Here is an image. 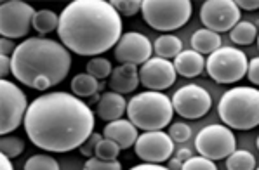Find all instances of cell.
<instances>
[{
  "instance_id": "obj_23",
  "label": "cell",
  "mask_w": 259,
  "mask_h": 170,
  "mask_svg": "<svg viewBox=\"0 0 259 170\" xmlns=\"http://www.w3.org/2000/svg\"><path fill=\"white\" fill-rule=\"evenodd\" d=\"M257 38V26L250 21H240L230 31V40L237 45H249Z\"/></svg>"
},
{
  "instance_id": "obj_26",
  "label": "cell",
  "mask_w": 259,
  "mask_h": 170,
  "mask_svg": "<svg viewBox=\"0 0 259 170\" xmlns=\"http://www.w3.org/2000/svg\"><path fill=\"white\" fill-rule=\"evenodd\" d=\"M85 70H87V73L93 75V77L98 78V80H105L106 77H110L111 75V71H113V68H111V63L105 58L89 59V63L85 65Z\"/></svg>"
},
{
  "instance_id": "obj_10",
  "label": "cell",
  "mask_w": 259,
  "mask_h": 170,
  "mask_svg": "<svg viewBox=\"0 0 259 170\" xmlns=\"http://www.w3.org/2000/svg\"><path fill=\"white\" fill-rule=\"evenodd\" d=\"M35 11L21 0H9L0 6V33L4 38H23L33 25Z\"/></svg>"
},
{
  "instance_id": "obj_19",
  "label": "cell",
  "mask_w": 259,
  "mask_h": 170,
  "mask_svg": "<svg viewBox=\"0 0 259 170\" xmlns=\"http://www.w3.org/2000/svg\"><path fill=\"white\" fill-rule=\"evenodd\" d=\"M207 65V59H204L202 54H198L197 50H183L179 56L174 59V68L181 77L185 78H193L204 71Z\"/></svg>"
},
{
  "instance_id": "obj_39",
  "label": "cell",
  "mask_w": 259,
  "mask_h": 170,
  "mask_svg": "<svg viewBox=\"0 0 259 170\" xmlns=\"http://www.w3.org/2000/svg\"><path fill=\"white\" fill-rule=\"evenodd\" d=\"M129 170H169L167 167H162L160 163H139L131 167Z\"/></svg>"
},
{
  "instance_id": "obj_13",
  "label": "cell",
  "mask_w": 259,
  "mask_h": 170,
  "mask_svg": "<svg viewBox=\"0 0 259 170\" xmlns=\"http://www.w3.org/2000/svg\"><path fill=\"white\" fill-rule=\"evenodd\" d=\"M134 149L145 163H164L172 155L174 141L162 130H150L138 137Z\"/></svg>"
},
{
  "instance_id": "obj_7",
  "label": "cell",
  "mask_w": 259,
  "mask_h": 170,
  "mask_svg": "<svg viewBox=\"0 0 259 170\" xmlns=\"http://www.w3.org/2000/svg\"><path fill=\"white\" fill-rule=\"evenodd\" d=\"M207 73L218 84H235L247 75L249 59L237 47H219L207 58Z\"/></svg>"
},
{
  "instance_id": "obj_15",
  "label": "cell",
  "mask_w": 259,
  "mask_h": 170,
  "mask_svg": "<svg viewBox=\"0 0 259 170\" xmlns=\"http://www.w3.org/2000/svg\"><path fill=\"white\" fill-rule=\"evenodd\" d=\"M176 73L178 71L174 68V63H170L169 59L151 58L139 68V82L148 90L162 92L172 87L176 82Z\"/></svg>"
},
{
  "instance_id": "obj_16",
  "label": "cell",
  "mask_w": 259,
  "mask_h": 170,
  "mask_svg": "<svg viewBox=\"0 0 259 170\" xmlns=\"http://www.w3.org/2000/svg\"><path fill=\"white\" fill-rule=\"evenodd\" d=\"M139 82V70L136 65H120L113 68L110 75V89L117 94H129L134 92Z\"/></svg>"
},
{
  "instance_id": "obj_32",
  "label": "cell",
  "mask_w": 259,
  "mask_h": 170,
  "mask_svg": "<svg viewBox=\"0 0 259 170\" xmlns=\"http://www.w3.org/2000/svg\"><path fill=\"white\" fill-rule=\"evenodd\" d=\"M181 170H218L216 163L205 156H191L188 161L183 163Z\"/></svg>"
},
{
  "instance_id": "obj_44",
  "label": "cell",
  "mask_w": 259,
  "mask_h": 170,
  "mask_svg": "<svg viewBox=\"0 0 259 170\" xmlns=\"http://www.w3.org/2000/svg\"><path fill=\"white\" fill-rule=\"evenodd\" d=\"M257 47H259V37H257Z\"/></svg>"
},
{
  "instance_id": "obj_5",
  "label": "cell",
  "mask_w": 259,
  "mask_h": 170,
  "mask_svg": "<svg viewBox=\"0 0 259 170\" xmlns=\"http://www.w3.org/2000/svg\"><path fill=\"white\" fill-rule=\"evenodd\" d=\"M174 115L172 99L164 92L146 90L139 92L127 102V117L145 132L150 130H162L170 124Z\"/></svg>"
},
{
  "instance_id": "obj_21",
  "label": "cell",
  "mask_w": 259,
  "mask_h": 170,
  "mask_svg": "<svg viewBox=\"0 0 259 170\" xmlns=\"http://www.w3.org/2000/svg\"><path fill=\"white\" fill-rule=\"evenodd\" d=\"M101 87L103 85L98 82V78H94L89 73L75 75L71 80V92L77 97H94Z\"/></svg>"
},
{
  "instance_id": "obj_4",
  "label": "cell",
  "mask_w": 259,
  "mask_h": 170,
  "mask_svg": "<svg viewBox=\"0 0 259 170\" xmlns=\"http://www.w3.org/2000/svg\"><path fill=\"white\" fill-rule=\"evenodd\" d=\"M219 118L230 129L250 130L259 125V89L233 87L223 94L218 106Z\"/></svg>"
},
{
  "instance_id": "obj_41",
  "label": "cell",
  "mask_w": 259,
  "mask_h": 170,
  "mask_svg": "<svg viewBox=\"0 0 259 170\" xmlns=\"http://www.w3.org/2000/svg\"><path fill=\"white\" fill-rule=\"evenodd\" d=\"M0 170H14L13 163H11L9 156L0 155Z\"/></svg>"
},
{
  "instance_id": "obj_18",
  "label": "cell",
  "mask_w": 259,
  "mask_h": 170,
  "mask_svg": "<svg viewBox=\"0 0 259 170\" xmlns=\"http://www.w3.org/2000/svg\"><path fill=\"white\" fill-rule=\"evenodd\" d=\"M123 113H127V101L123 99L122 94H117L113 90L103 94L101 99L98 101V106H96V115L108 124L120 120Z\"/></svg>"
},
{
  "instance_id": "obj_3",
  "label": "cell",
  "mask_w": 259,
  "mask_h": 170,
  "mask_svg": "<svg viewBox=\"0 0 259 170\" xmlns=\"http://www.w3.org/2000/svg\"><path fill=\"white\" fill-rule=\"evenodd\" d=\"M11 73L18 82L35 90L61 84L71 68V54L63 43L44 37L26 38L11 56Z\"/></svg>"
},
{
  "instance_id": "obj_29",
  "label": "cell",
  "mask_w": 259,
  "mask_h": 170,
  "mask_svg": "<svg viewBox=\"0 0 259 170\" xmlns=\"http://www.w3.org/2000/svg\"><path fill=\"white\" fill-rule=\"evenodd\" d=\"M25 170H59V163L49 155H33L26 160Z\"/></svg>"
},
{
  "instance_id": "obj_11",
  "label": "cell",
  "mask_w": 259,
  "mask_h": 170,
  "mask_svg": "<svg viewBox=\"0 0 259 170\" xmlns=\"http://www.w3.org/2000/svg\"><path fill=\"white\" fill-rule=\"evenodd\" d=\"M200 21L207 30L221 35L240 23V9L235 0H207L200 7Z\"/></svg>"
},
{
  "instance_id": "obj_33",
  "label": "cell",
  "mask_w": 259,
  "mask_h": 170,
  "mask_svg": "<svg viewBox=\"0 0 259 170\" xmlns=\"http://www.w3.org/2000/svg\"><path fill=\"white\" fill-rule=\"evenodd\" d=\"M169 136L174 142H186L191 137V127L183 122H176V124L170 125Z\"/></svg>"
},
{
  "instance_id": "obj_35",
  "label": "cell",
  "mask_w": 259,
  "mask_h": 170,
  "mask_svg": "<svg viewBox=\"0 0 259 170\" xmlns=\"http://www.w3.org/2000/svg\"><path fill=\"white\" fill-rule=\"evenodd\" d=\"M247 78L252 85L259 87V58H254L249 61V68H247Z\"/></svg>"
},
{
  "instance_id": "obj_12",
  "label": "cell",
  "mask_w": 259,
  "mask_h": 170,
  "mask_svg": "<svg viewBox=\"0 0 259 170\" xmlns=\"http://www.w3.org/2000/svg\"><path fill=\"white\" fill-rule=\"evenodd\" d=\"M172 106L176 113L181 115L183 118L197 120V118H202L204 115L209 113L210 106H212V99H210V94L204 87L190 84L179 87L174 92Z\"/></svg>"
},
{
  "instance_id": "obj_25",
  "label": "cell",
  "mask_w": 259,
  "mask_h": 170,
  "mask_svg": "<svg viewBox=\"0 0 259 170\" xmlns=\"http://www.w3.org/2000/svg\"><path fill=\"white\" fill-rule=\"evenodd\" d=\"M226 168L228 170H256V158L252 153L245 149H235L226 158Z\"/></svg>"
},
{
  "instance_id": "obj_43",
  "label": "cell",
  "mask_w": 259,
  "mask_h": 170,
  "mask_svg": "<svg viewBox=\"0 0 259 170\" xmlns=\"http://www.w3.org/2000/svg\"><path fill=\"white\" fill-rule=\"evenodd\" d=\"M256 144H257V149H259V137H257V142H256Z\"/></svg>"
},
{
  "instance_id": "obj_40",
  "label": "cell",
  "mask_w": 259,
  "mask_h": 170,
  "mask_svg": "<svg viewBox=\"0 0 259 170\" xmlns=\"http://www.w3.org/2000/svg\"><path fill=\"white\" fill-rule=\"evenodd\" d=\"M191 156H193V155H191V151H190L188 148H181V149H179V151L176 153V158H178L179 161H183V163H185V161H188Z\"/></svg>"
},
{
  "instance_id": "obj_27",
  "label": "cell",
  "mask_w": 259,
  "mask_h": 170,
  "mask_svg": "<svg viewBox=\"0 0 259 170\" xmlns=\"http://www.w3.org/2000/svg\"><path fill=\"white\" fill-rule=\"evenodd\" d=\"M0 151H2V155L9 158H16L25 151V142L16 136H2V139H0Z\"/></svg>"
},
{
  "instance_id": "obj_28",
  "label": "cell",
  "mask_w": 259,
  "mask_h": 170,
  "mask_svg": "<svg viewBox=\"0 0 259 170\" xmlns=\"http://www.w3.org/2000/svg\"><path fill=\"white\" fill-rule=\"evenodd\" d=\"M120 146L117 144L115 141L111 139H103L101 142L98 144V148H96V153L94 156L99 158V160H106V161H111V160H117L118 155H120Z\"/></svg>"
},
{
  "instance_id": "obj_22",
  "label": "cell",
  "mask_w": 259,
  "mask_h": 170,
  "mask_svg": "<svg viewBox=\"0 0 259 170\" xmlns=\"http://www.w3.org/2000/svg\"><path fill=\"white\" fill-rule=\"evenodd\" d=\"M153 50L157 52V58L170 59L178 58L183 52V42L176 35H162L153 43Z\"/></svg>"
},
{
  "instance_id": "obj_38",
  "label": "cell",
  "mask_w": 259,
  "mask_h": 170,
  "mask_svg": "<svg viewBox=\"0 0 259 170\" xmlns=\"http://www.w3.org/2000/svg\"><path fill=\"white\" fill-rule=\"evenodd\" d=\"M235 4L238 6V9H244V11L259 9V0H235Z\"/></svg>"
},
{
  "instance_id": "obj_31",
  "label": "cell",
  "mask_w": 259,
  "mask_h": 170,
  "mask_svg": "<svg viewBox=\"0 0 259 170\" xmlns=\"http://www.w3.org/2000/svg\"><path fill=\"white\" fill-rule=\"evenodd\" d=\"M83 170H122V163L118 160H99V158H87L85 165H83Z\"/></svg>"
},
{
  "instance_id": "obj_45",
  "label": "cell",
  "mask_w": 259,
  "mask_h": 170,
  "mask_svg": "<svg viewBox=\"0 0 259 170\" xmlns=\"http://www.w3.org/2000/svg\"><path fill=\"white\" fill-rule=\"evenodd\" d=\"M256 170H259V167H257V168H256Z\"/></svg>"
},
{
  "instance_id": "obj_34",
  "label": "cell",
  "mask_w": 259,
  "mask_h": 170,
  "mask_svg": "<svg viewBox=\"0 0 259 170\" xmlns=\"http://www.w3.org/2000/svg\"><path fill=\"white\" fill-rule=\"evenodd\" d=\"M103 139H105V136H103V134L93 132V134H91L89 139H87V141L80 146V148H78V151H80L83 156L93 158V156H94V153H96V148H98V144H99V142H101Z\"/></svg>"
},
{
  "instance_id": "obj_9",
  "label": "cell",
  "mask_w": 259,
  "mask_h": 170,
  "mask_svg": "<svg viewBox=\"0 0 259 170\" xmlns=\"http://www.w3.org/2000/svg\"><path fill=\"white\" fill-rule=\"evenodd\" d=\"M195 146L200 156H205L212 161L225 160L237 149V139L226 125H207L197 134Z\"/></svg>"
},
{
  "instance_id": "obj_8",
  "label": "cell",
  "mask_w": 259,
  "mask_h": 170,
  "mask_svg": "<svg viewBox=\"0 0 259 170\" xmlns=\"http://www.w3.org/2000/svg\"><path fill=\"white\" fill-rule=\"evenodd\" d=\"M0 132L2 136H7L25 122L28 111L26 94L21 87H18L14 82L2 80L0 82Z\"/></svg>"
},
{
  "instance_id": "obj_14",
  "label": "cell",
  "mask_w": 259,
  "mask_h": 170,
  "mask_svg": "<svg viewBox=\"0 0 259 170\" xmlns=\"http://www.w3.org/2000/svg\"><path fill=\"white\" fill-rule=\"evenodd\" d=\"M153 47L148 37L138 31H127L115 45V59L122 65H145L151 59Z\"/></svg>"
},
{
  "instance_id": "obj_20",
  "label": "cell",
  "mask_w": 259,
  "mask_h": 170,
  "mask_svg": "<svg viewBox=\"0 0 259 170\" xmlns=\"http://www.w3.org/2000/svg\"><path fill=\"white\" fill-rule=\"evenodd\" d=\"M191 47L193 50H197L198 54H212L216 52L219 47H223V38L221 35L216 31H210L207 28H202L198 31H195L193 37H191Z\"/></svg>"
},
{
  "instance_id": "obj_1",
  "label": "cell",
  "mask_w": 259,
  "mask_h": 170,
  "mask_svg": "<svg viewBox=\"0 0 259 170\" xmlns=\"http://www.w3.org/2000/svg\"><path fill=\"white\" fill-rule=\"evenodd\" d=\"M94 113L75 94L49 92L30 102L25 117L28 139L51 153H68L94 132Z\"/></svg>"
},
{
  "instance_id": "obj_2",
  "label": "cell",
  "mask_w": 259,
  "mask_h": 170,
  "mask_svg": "<svg viewBox=\"0 0 259 170\" xmlns=\"http://www.w3.org/2000/svg\"><path fill=\"white\" fill-rule=\"evenodd\" d=\"M122 18L105 0H73L59 14L58 37L78 56H98L122 38Z\"/></svg>"
},
{
  "instance_id": "obj_42",
  "label": "cell",
  "mask_w": 259,
  "mask_h": 170,
  "mask_svg": "<svg viewBox=\"0 0 259 170\" xmlns=\"http://www.w3.org/2000/svg\"><path fill=\"white\" fill-rule=\"evenodd\" d=\"M167 168H169V170H181L183 168V161H179L178 158H172V160H169Z\"/></svg>"
},
{
  "instance_id": "obj_36",
  "label": "cell",
  "mask_w": 259,
  "mask_h": 170,
  "mask_svg": "<svg viewBox=\"0 0 259 170\" xmlns=\"http://www.w3.org/2000/svg\"><path fill=\"white\" fill-rule=\"evenodd\" d=\"M16 43H13V40H9V38H4L0 40V56H13L14 50H16Z\"/></svg>"
},
{
  "instance_id": "obj_17",
  "label": "cell",
  "mask_w": 259,
  "mask_h": 170,
  "mask_svg": "<svg viewBox=\"0 0 259 170\" xmlns=\"http://www.w3.org/2000/svg\"><path fill=\"white\" fill-rule=\"evenodd\" d=\"M103 136L106 139L115 141L122 149H129L136 144L138 141V127L131 120H115L110 122L103 130Z\"/></svg>"
},
{
  "instance_id": "obj_6",
  "label": "cell",
  "mask_w": 259,
  "mask_h": 170,
  "mask_svg": "<svg viewBox=\"0 0 259 170\" xmlns=\"http://www.w3.org/2000/svg\"><path fill=\"white\" fill-rule=\"evenodd\" d=\"M190 0H145L141 7L143 19L155 30L172 31L185 26L191 18Z\"/></svg>"
},
{
  "instance_id": "obj_37",
  "label": "cell",
  "mask_w": 259,
  "mask_h": 170,
  "mask_svg": "<svg viewBox=\"0 0 259 170\" xmlns=\"http://www.w3.org/2000/svg\"><path fill=\"white\" fill-rule=\"evenodd\" d=\"M9 70H13V61L9 59V56H0V77H2V80H6Z\"/></svg>"
},
{
  "instance_id": "obj_24",
  "label": "cell",
  "mask_w": 259,
  "mask_h": 170,
  "mask_svg": "<svg viewBox=\"0 0 259 170\" xmlns=\"http://www.w3.org/2000/svg\"><path fill=\"white\" fill-rule=\"evenodd\" d=\"M33 26L35 30L38 31L40 35H47L51 31H58V26H59V16L54 13V11H49V9H42V11H37L33 16Z\"/></svg>"
},
{
  "instance_id": "obj_30",
  "label": "cell",
  "mask_w": 259,
  "mask_h": 170,
  "mask_svg": "<svg viewBox=\"0 0 259 170\" xmlns=\"http://www.w3.org/2000/svg\"><path fill=\"white\" fill-rule=\"evenodd\" d=\"M110 4L120 16H134L143 7L141 0H111Z\"/></svg>"
}]
</instances>
